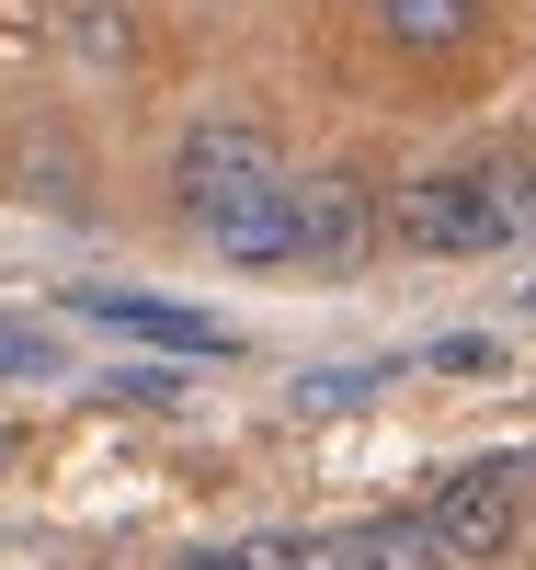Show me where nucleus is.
Returning a JSON list of instances; mask_svg holds the SVG:
<instances>
[{
    "instance_id": "2",
    "label": "nucleus",
    "mask_w": 536,
    "mask_h": 570,
    "mask_svg": "<svg viewBox=\"0 0 536 570\" xmlns=\"http://www.w3.org/2000/svg\"><path fill=\"white\" fill-rule=\"evenodd\" d=\"M514 525H525V456H468V468H446V491L422 502V537H433L446 570H491L514 548Z\"/></svg>"
},
{
    "instance_id": "10",
    "label": "nucleus",
    "mask_w": 536,
    "mask_h": 570,
    "mask_svg": "<svg viewBox=\"0 0 536 570\" xmlns=\"http://www.w3.org/2000/svg\"><path fill=\"white\" fill-rule=\"evenodd\" d=\"M0 365H23V376H58V343H46L35 320H0Z\"/></svg>"
},
{
    "instance_id": "7",
    "label": "nucleus",
    "mask_w": 536,
    "mask_h": 570,
    "mask_svg": "<svg viewBox=\"0 0 536 570\" xmlns=\"http://www.w3.org/2000/svg\"><path fill=\"white\" fill-rule=\"evenodd\" d=\"M331 570H446V559H433V537H422V513H377V525H354V537H331Z\"/></svg>"
},
{
    "instance_id": "5",
    "label": "nucleus",
    "mask_w": 536,
    "mask_h": 570,
    "mask_svg": "<svg viewBox=\"0 0 536 570\" xmlns=\"http://www.w3.org/2000/svg\"><path fill=\"white\" fill-rule=\"evenodd\" d=\"M194 228H206V252L217 263H298V228H285V183H263V195H228V206H206V217H194Z\"/></svg>"
},
{
    "instance_id": "6",
    "label": "nucleus",
    "mask_w": 536,
    "mask_h": 570,
    "mask_svg": "<svg viewBox=\"0 0 536 570\" xmlns=\"http://www.w3.org/2000/svg\"><path fill=\"white\" fill-rule=\"evenodd\" d=\"M80 320H104V331H137V343H172V354H228V331H217V320H194V308H160V297H126V285H80Z\"/></svg>"
},
{
    "instance_id": "9",
    "label": "nucleus",
    "mask_w": 536,
    "mask_h": 570,
    "mask_svg": "<svg viewBox=\"0 0 536 570\" xmlns=\"http://www.w3.org/2000/svg\"><path fill=\"white\" fill-rule=\"evenodd\" d=\"M240 570H331V537H252Z\"/></svg>"
},
{
    "instance_id": "8",
    "label": "nucleus",
    "mask_w": 536,
    "mask_h": 570,
    "mask_svg": "<svg viewBox=\"0 0 536 570\" xmlns=\"http://www.w3.org/2000/svg\"><path fill=\"white\" fill-rule=\"evenodd\" d=\"M388 46H411V58H446V46L479 35V0H377Z\"/></svg>"
},
{
    "instance_id": "11",
    "label": "nucleus",
    "mask_w": 536,
    "mask_h": 570,
    "mask_svg": "<svg viewBox=\"0 0 536 570\" xmlns=\"http://www.w3.org/2000/svg\"><path fill=\"white\" fill-rule=\"evenodd\" d=\"M183 570H240V548H206V559H183Z\"/></svg>"
},
{
    "instance_id": "4",
    "label": "nucleus",
    "mask_w": 536,
    "mask_h": 570,
    "mask_svg": "<svg viewBox=\"0 0 536 570\" xmlns=\"http://www.w3.org/2000/svg\"><path fill=\"white\" fill-rule=\"evenodd\" d=\"M285 228H298V263L309 274H354L377 252V195L354 171H309V183H285Z\"/></svg>"
},
{
    "instance_id": "3",
    "label": "nucleus",
    "mask_w": 536,
    "mask_h": 570,
    "mask_svg": "<svg viewBox=\"0 0 536 570\" xmlns=\"http://www.w3.org/2000/svg\"><path fill=\"white\" fill-rule=\"evenodd\" d=\"M263 183H285L274 126H252V115L183 126V149H172V195H183V217H206V206H228V195H263Z\"/></svg>"
},
{
    "instance_id": "1",
    "label": "nucleus",
    "mask_w": 536,
    "mask_h": 570,
    "mask_svg": "<svg viewBox=\"0 0 536 570\" xmlns=\"http://www.w3.org/2000/svg\"><path fill=\"white\" fill-rule=\"evenodd\" d=\"M514 183H491V171H433V183H411L400 195V217H377L400 252H422V263H479V252H514Z\"/></svg>"
}]
</instances>
